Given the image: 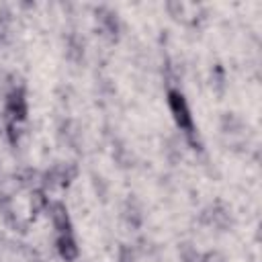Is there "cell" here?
<instances>
[{"label":"cell","mask_w":262,"mask_h":262,"mask_svg":"<svg viewBox=\"0 0 262 262\" xmlns=\"http://www.w3.org/2000/svg\"><path fill=\"white\" fill-rule=\"evenodd\" d=\"M168 104L172 111V117L176 121V125L188 135V139L194 143V125H192V117H190V108L186 104V98L182 96V92L178 90H170L168 92Z\"/></svg>","instance_id":"1"},{"label":"cell","mask_w":262,"mask_h":262,"mask_svg":"<svg viewBox=\"0 0 262 262\" xmlns=\"http://www.w3.org/2000/svg\"><path fill=\"white\" fill-rule=\"evenodd\" d=\"M6 113H8V121H14V123L27 117V100H25L23 88H16L10 92L8 102H6Z\"/></svg>","instance_id":"2"},{"label":"cell","mask_w":262,"mask_h":262,"mask_svg":"<svg viewBox=\"0 0 262 262\" xmlns=\"http://www.w3.org/2000/svg\"><path fill=\"white\" fill-rule=\"evenodd\" d=\"M74 176H76V168L74 166H53L51 170H47L45 172V184L47 186H55V184H59V186H68L72 180H74Z\"/></svg>","instance_id":"3"},{"label":"cell","mask_w":262,"mask_h":262,"mask_svg":"<svg viewBox=\"0 0 262 262\" xmlns=\"http://www.w3.org/2000/svg\"><path fill=\"white\" fill-rule=\"evenodd\" d=\"M96 20L100 23L102 33H104L111 41H117V37H119V23H117V14H115V12H111L108 8H96Z\"/></svg>","instance_id":"4"},{"label":"cell","mask_w":262,"mask_h":262,"mask_svg":"<svg viewBox=\"0 0 262 262\" xmlns=\"http://www.w3.org/2000/svg\"><path fill=\"white\" fill-rule=\"evenodd\" d=\"M51 219H53V225L59 233H70L72 221H70V213H68L63 203H53L51 205Z\"/></svg>","instance_id":"5"},{"label":"cell","mask_w":262,"mask_h":262,"mask_svg":"<svg viewBox=\"0 0 262 262\" xmlns=\"http://www.w3.org/2000/svg\"><path fill=\"white\" fill-rule=\"evenodd\" d=\"M57 252L66 262H74L78 258V246L70 233H61L57 239Z\"/></svg>","instance_id":"6"},{"label":"cell","mask_w":262,"mask_h":262,"mask_svg":"<svg viewBox=\"0 0 262 262\" xmlns=\"http://www.w3.org/2000/svg\"><path fill=\"white\" fill-rule=\"evenodd\" d=\"M203 219H205L207 223L215 225V227L225 229V227H227V223H229V213L225 211V207H223V205H219V203H217L215 207H211L209 211H205Z\"/></svg>","instance_id":"7"},{"label":"cell","mask_w":262,"mask_h":262,"mask_svg":"<svg viewBox=\"0 0 262 262\" xmlns=\"http://www.w3.org/2000/svg\"><path fill=\"white\" fill-rule=\"evenodd\" d=\"M125 219L131 227H139L141 225V211H139V205L135 203V199H129L127 205H125Z\"/></svg>","instance_id":"8"},{"label":"cell","mask_w":262,"mask_h":262,"mask_svg":"<svg viewBox=\"0 0 262 262\" xmlns=\"http://www.w3.org/2000/svg\"><path fill=\"white\" fill-rule=\"evenodd\" d=\"M47 205V199H45V194L41 192V190H37V192H33V196H31V213L33 215H37L43 207Z\"/></svg>","instance_id":"9"},{"label":"cell","mask_w":262,"mask_h":262,"mask_svg":"<svg viewBox=\"0 0 262 262\" xmlns=\"http://www.w3.org/2000/svg\"><path fill=\"white\" fill-rule=\"evenodd\" d=\"M70 55H72L74 59H80V57H82V43H78L76 37L70 39Z\"/></svg>","instance_id":"10"},{"label":"cell","mask_w":262,"mask_h":262,"mask_svg":"<svg viewBox=\"0 0 262 262\" xmlns=\"http://www.w3.org/2000/svg\"><path fill=\"white\" fill-rule=\"evenodd\" d=\"M119 262H135L133 252H131L127 246H123V248L119 250Z\"/></svg>","instance_id":"11"},{"label":"cell","mask_w":262,"mask_h":262,"mask_svg":"<svg viewBox=\"0 0 262 262\" xmlns=\"http://www.w3.org/2000/svg\"><path fill=\"white\" fill-rule=\"evenodd\" d=\"M203 262H225V258H223V254H219V252H209V254L203 258Z\"/></svg>","instance_id":"12"}]
</instances>
